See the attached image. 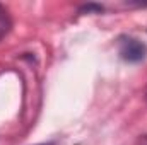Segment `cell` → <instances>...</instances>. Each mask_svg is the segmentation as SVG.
Segmentation results:
<instances>
[{
  "mask_svg": "<svg viewBox=\"0 0 147 145\" xmlns=\"http://www.w3.org/2000/svg\"><path fill=\"white\" fill-rule=\"evenodd\" d=\"M118 51L123 60L127 62H140L146 58V44L135 38H121L118 43Z\"/></svg>",
  "mask_w": 147,
  "mask_h": 145,
  "instance_id": "obj_1",
  "label": "cell"
},
{
  "mask_svg": "<svg viewBox=\"0 0 147 145\" xmlns=\"http://www.w3.org/2000/svg\"><path fill=\"white\" fill-rule=\"evenodd\" d=\"M9 31H10V19L7 15V12L0 7V39L7 36Z\"/></svg>",
  "mask_w": 147,
  "mask_h": 145,
  "instance_id": "obj_2",
  "label": "cell"
},
{
  "mask_svg": "<svg viewBox=\"0 0 147 145\" xmlns=\"http://www.w3.org/2000/svg\"><path fill=\"white\" fill-rule=\"evenodd\" d=\"M137 145H147V135H142V137L137 140Z\"/></svg>",
  "mask_w": 147,
  "mask_h": 145,
  "instance_id": "obj_3",
  "label": "cell"
},
{
  "mask_svg": "<svg viewBox=\"0 0 147 145\" xmlns=\"http://www.w3.org/2000/svg\"><path fill=\"white\" fill-rule=\"evenodd\" d=\"M146 99H147V94H146Z\"/></svg>",
  "mask_w": 147,
  "mask_h": 145,
  "instance_id": "obj_4",
  "label": "cell"
}]
</instances>
